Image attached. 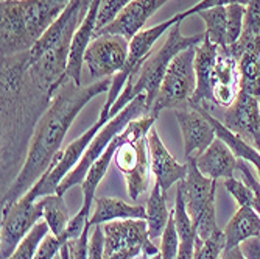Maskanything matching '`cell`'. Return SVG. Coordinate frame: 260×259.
<instances>
[{
	"mask_svg": "<svg viewBox=\"0 0 260 259\" xmlns=\"http://www.w3.org/2000/svg\"><path fill=\"white\" fill-rule=\"evenodd\" d=\"M251 146H252V147H254V149H255V150L260 153V130H258V131L255 133V136L252 137V140H251Z\"/></svg>",
	"mask_w": 260,
	"mask_h": 259,
	"instance_id": "cell-40",
	"label": "cell"
},
{
	"mask_svg": "<svg viewBox=\"0 0 260 259\" xmlns=\"http://www.w3.org/2000/svg\"><path fill=\"white\" fill-rule=\"evenodd\" d=\"M197 88L190 106L229 108L240 92L239 58L229 47L212 44L206 36L195 49Z\"/></svg>",
	"mask_w": 260,
	"mask_h": 259,
	"instance_id": "cell-4",
	"label": "cell"
},
{
	"mask_svg": "<svg viewBox=\"0 0 260 259\" xmlns=\"http://www.w3.org/2000/svg\"><path fill=\"white\" fill-rule=\"evenodd\" d=\"M195 49L197 45L179 52L169 64L157 97L150 109L151 116L159 117L164 109H182L190 106L197 88Z\"/></svg>",
	"mask_w": 260,
	"mask_h": 259,
	"instance_id": "cell-9",
	"label": "cell"
},
{
	"mask_svg": "<svg viewBox=\"0 0 260 259\" xmlns=\"http://www.w3.org/2000/svg\"><path fill=\"white\" fill-rule=\"evenodd\" d=\"M224 189L234 197V200L239 203V206H249L252 208L254 203V194L249 189V186L243 181V180H237V178H226L223 181Z\"/></svg>",
	"mask_w": 260,
	"mask_h": 259,
	"instance_id": "cell-32",
	"label": "cell"
},
{
	"mask_svg": "<svg viewBox=\"0 0 260 259\" xmlns=\"http://www.w3.org/2000/svg\"><path fill=\"white\" fill-rule=\"evenodd\" d=\"M103 125H106V124H103L102 121L97 119V122L93 124L89 130H86V133H83L78 139L74 140V142H70L64 150H61L55 156L52 166L49 167V170L45 172V175L25 195H28L33 200H38V198L45 197V195L56 194V189L61 184V181L77 167V164L81 161L87 147L90 146L93 137L97 136V133L100 131V128Z\"/></svg>",
	"mask_w": 260,
	"mask_h": 259,
	"instance_id": "cell-11",
	"label": "cell"
},
{
	"mask_svg": "<svg viewBox=\"0 0 260 259\" xmlns=\"http://www.w3.org/2000/svg\"><path fill=\"white\" fill-rule=\"evenodd\" d=\"M187 177L179 181V184L184 192L187 213L195 225L198 238L201 241H206L218 229L215 220L217 180L203 175L197 167L195 158L187 159Z\"/></svg>",
	"mask_w": 260,
	"mask_h": 259,
	"instance_id": "cell-8",
	"label": "cell"
},
{
	"mask_svg": "<svg viewBox=\"0 0 260 259\" xmlns=\"http://www.w3.org/2000/svg\"><path fill=\"white\" fill-rule=\"evenodd\" d=\"M133 0H103L100 5V11H99V17H97V30L106 27L108 23H111L119 13L128 7ZM95 30V32H97Z\"/></svg>",
	"mask_w": 260,
	"mask_h": 259,
	"instance_id": "cell-33",
	"label": "cell"
},
{
	"mask_svg": "<svg viewBox=\"0 0 260 259\" xmlns=\"http://www.w3.org/2000/svg\"><path fill=\"white\" fill-rule=\"evenodd\" d=\"M145 208H147L148 234L150 239L154 241L162 236V233L170 219V213L167 208V192H164L157 183H154L153 186V191L148 197Z\"/></svg>",
	"mask_w": 260,
	"mask_h": 259,
	"instance_id": "cell-24",
	"label": "cell"
},
{
	"mask_svg": "<svg viewBox=\"0 0 260 259\" xmlns=\"http://www.w3.org/2000/svg\"><path fill=\"white\" fill-rule=\"evenodd\" d=\"M258 178H260V175H258Z\"/></svg>",
	"mask_w": 260,
	"mask_h": 259,
	"instance_id": "cell-45",
	"label": "cell"
},
{
	"mask_svg": "<svg viewBox=\"0 0 260 259\" xmlns=\"http://www.w3.org/2000/svg\"><path fill=\"white\" fill-rule=\"evenodd\" d=\"M147 144L150 153L151 172L156 178V183L160 186V189L167 192L173 184L182 181L187 177L188 166L187 162L181 164L173 158V155L162 142V139L154 127H151V130L147 134Z\"/></svg>",
	"mask_w": 260,
	"mask_h": 259,
	"instance_id": "cell-16",
	"label": "cell"
},
{
	"mask_svg": "<svg viewBox=\"0 0 260 259\" xmlns=\"http://www.w3.org/2000/svg\"><path fill=\"white\" fill-rule=\"evenodd\" d=\"M197 167L203 175L212 180L232 178L237 170L239 158L223 139L217 137L201 155L195 158Z\"/></svg>",
	"mask_w": 260,
	"mask_h": 259,
	"instance_id": "cell-19",
	"label": "cell"
},
{
	"mask_svg": "<svg viewBox=\"0 0 260 259\" xmlns=\"http://www.w3.org/2000/svg\"><path fill=\"white\" fill-rule=\"evenodd\" d=\"M42 219V203L23 195L10 209L2 213L0 225V254L2 259L10 257L27 234Z\"/></svg>",
	"mask_w": 260,
	"mask_h": 259,
	"instance_id": "cell-13",
	"label": "cell"
},
{
	"mask_svg": "<svg viewBox=\"0 0 260 259\" xmlns=\"http://www.w3.org/2000/svg\"><path fill=\"white\" fill-rule=\"evenodd\" d=\"M111 84L112 78H103L89 86H81L72 80L64 78L50 106L47 108L36 125L27 159L17 178L0 198L2 213L10 209L27 192H30L36 183L45 175L55 156L61 152L62 140L69 128L72 127L75 117L90 100L99 97L103 92H109Z\"/></svg>",
	"mask_w": 260,
	"mask_h": 259,
	"instance_id": "cell-2",
	"label": "cell"
},
{
	"mask_svg": "<svg viewBox=\"0 0 260 259\" xmlns=\"http://www.w3.org/2000/svg\"><path fill=\"white\" fill-rule=\"evenodd\" d=\"M167 2L169 0H133L111 23L97 30L95 36L109 33V35H120L128 41H131L139 32H142L147 20Z\"/></svg>",
	"mask_w": 260,
	"mask_h": 259,
	"instance_id": "cell-18",
	"label": "cell"
},
{
	"mask_svg": "<svg viewBox=\"0 0 260 259\" xmlns=\"http://www.w3.org/2000/svg\"><path fill=\"white\" fill-rule=\"evenodd\" d=\"M105 256V234L103 226L95 225L92 236L89 239V259H103Z\"/></svg>",
	"mask_w": 260,
	"mask_h": 259,
	"instance_id": "cell-37",
	"label": "cell"
},
{
	"mask_svg": "<svg viewBox=\"0 0 260 259\" xmlns=\"http://www.w3.org/2000/svg\"><path fill=\"white\" fill-rule=\"evenodd\" d=\"M55 259H61V256H59V254H58V256H56V257H55Z\"/></svg>",
	"mask_w": 260,
	"mask_h": 259,
	"instance_id": "cell-43",
	"label": "cell"
},
{
	"mask_svg": "<svg viewBox=\"0 0 260 259\" xmlns=\"http://www.w3.org/2000/svg\"><path fill=\"white\" fill-rule=\"evenodd\" d=\"M129 52V41L120 35L103 33L95 36L87 45L84 66L92 80L114 77L125 67Z\"/></svg>",
	"mask_w": 260,
	"mask_h": 259,
	"instance_id": "cell-12",
	"label": "cell"
},
{
	"mask_svg": "<svg viewBox=\"0 0 260 259\" xmlns=\"http://www.w3.org/2000/svg\"><path fill=\"white\" fill-rule=\"evenodd\" d=\"M228 45L235 44L242 33L245 23V7L243 5H228Z\"/></svg>",
	"mask_w": 260,
	"mask_h": 259,
	"instance_id": "cell-30",
	"label": "cell"
},
{
	"mask_svg": "<svg viewBox=\"0 0 260 259\" xmlns=\"http://www.w3.org/2000/svg\"><path fill=\"white\" fill-rule=\"evenodd\" d=\"M105 234V257L126 248L140 247L144 250V259L157 254L159 250L153 244L148 234L147 219H126L112 220L102 225Z\"/></svg>",
	"mask_w": 260,
	"mask_h": 259,
	"instance_id": "cell-14",
	"label": "cell"
},
{
	"mask_svg": "<svg viewBox=\"0 0 260 259\" xmlns=\"http://www.w3.org/2000/svg\"><path fill=\"white\" fill-rule=\"evenodd\" d=\"M2 195L10 189L27 159L31 137L55 96L27 74V52L2 56Z\"/></svg>",
	"mask_w": 260,
	"mask_h": 259,
	"instance_id": "cell-1",
	"label": "cell"
},
{
	"mask_svg": "<svg viewBox=\"0 0 260 259\" xmlns=\"http://www.w3.org/2000/svg\"><path fill=\"white\" fill-rule=\"evenodd\" d=\"M258 103H260V97H258Z\"/></svg>",
	"mask_w": 260,
	"mask_h": 259,
	"instance_id": "cell-44",
	"label": "cell"
},
{
	"mask_svg": "<svg viewBox=\"0 0 260 259\" xmlns=\"http://www.w3.org/2000/svg\"><path fill=\"white\" fill-rule=\"evenodd\" d=\"M50 233V228L49 225H47L45 220H41L35 225V228L27 234L25 239H23L19 247L14 250V253L7 257V259H33L41 242L44 241V238L47 236V234Z\"/></svg>",
	"mask_w": 260,
	"mask_h": 259,
	"instance_id": "cell-27",
	"label": "cell"
},
{
	"mask_svg": "<svg viewBox=\"0 0 260 259\" xmlns=\"http://www.w3.org/2000/svg\"><path fill=\"white\" fill-rule=\"evenodd\" d=\"M62 242H64V239L55 236L53 233H49L44 238V241L41 242V245H39V248H38L33 259H55L59 254Z\"/></svg>",
	"mask_w": 260,
	"mask_h": 259,
	"instance_id": "cell-35",
	"label": "cell"
},
{
	"mask_svg": "<svg viewBox=\"0 0 260 259\" xmlns=\"http://www.w3.org/2000/svg\"><path fill=\"white\" fill-rule=\"evenodd\" d=\"M89 229L90 223H87L86 229L83 231L80 238L67 241L70 259H89Z\"/></svg>",
	"mask_w": 260,
	"mask_h": 259,
	"instance_id": "cell-36",
	"label": "cell"
},
{
	"mask_svg": "<svg viewBox=\"0 0 260 259\" xmlns=\"http://www.w3.org/2000/svg\"><path fill=\"white\" fill-rule=\"evenodd\" d=\"M206 23L204 36L215 45L228 47V8L215 7L198 13Z\"/></svg>",
	"mask_w": 260,
	"mask_h": 259,
	"instance_id": "cell-26",
	"label": "cell"
},
{
	"mask_svg": "<svg viewBox=\"0 0 260 259\" xmlns=\"http://www.w3.org/2000/svg\"><path fill=\"white\" fill-rule=\"evenodd\" d=\"M150 259H162V256H160V253H157V254H154V256H151Z\"/></svg>",
	"mask_w": 260,
	"mask_h": 259,
	"instance_id": "cell-42",
	"label": "cell"
},
{
	"mask_svg": "<svg viewBox=\"0 0 260 259\" xmlns=\"http://www.w3.org/2000/svg\"><path fill=\"white\" fill-rule=\"evenodd\" d=\"M240 250L246 259H260V238H251L240 244Z\"/></svg>",
	"mask_w": 260,
	"mask_h": 259,
	"instance_id": "cell-38",
	"label": "cell"
},
{
	"mask_svg": "<svg viewBox=\"0 0 260 259\" xmlns=\"http://www.w3.org/2000/svg\"><path fill=\"white\" fill-rule=\"evenodd\" d=\"M203 39H204V33H198L193 36H184L181 33V22L175 23L169 30L167 39L160 45V49L154 53H150V56L142 63V66L129 75L123 92L120 94V97L117 99V102L111 108L109 119H112L114 116L119 114L125 106H128L129 102H133L139 96L147 97V106L150 111L157 97L164 75L167 72V67L172 63V60L179 52L188 49V47H195L201 44Z\"/></svg>",
	"mask_w": 260,
	"mask_h": 259,
	"instance_id": "cell-5",
	"label": "cell"
},
{
	"mask_svg": "<svg viewBox=\"0 0 260 259\" xmlns=\"http://www.w3.org/2000/svg\"><path fill=\"white\" fill-rule=\"evenodd\" d=\"M249 0H201V2H198L197 5H193L192 8H188L176 16H173V19L176 22H182L185 17H188L190 14H198L204 10H209V8H215V7H228V5H234V4H237V5H243L246 7L248 5Z\"/></svg>",
	"mask_w": 260,
	"mask_h": 259,
	"instance_id": "cell-34",
	"label": "cell"
},
{
	"mask_svg": "<svg viewBox=\"0 0 260 259\" xmlns=\"http://www.w3.org/2000/svg\"><path fill=\"white\" fill-rule=\"evenodd\" d=\"M81 2L84 4V7H87V8H89V7H90V2H92V0H81Z\"/></svg>",
	"mask_w": 260,
	"mask_h": 259,
	"instance_id": "cell-41",
	"label": "cell"
},
{
	"mask_svg": "<svg viewBox=\"0 0 260 259\" xmlns=\"http://www.w3.org/2000/svg\"><path fill=\"white\" fill-rule=\"evenodd\" d=\"M126 219H147V208L142 205H128L120 198L102 197L95 198V209L89 217V223L90 226H95Z\"/></svg>",
	"mask_w": 260,
	"mask_h": 259,
	"instance_id": "cell-21",
	"label": "cell"
},
{
	"mask_svg": "<svg viewBox=\"0 0 260 259\" xmlns=\"http://www.w3.org/2000/svg\"><path fill=\"white\" fill-rule=\"evenodd\" d=\"M175 23H178L173 17L165 20V22H160L157 25L151 27V28H147V30H142L139 32L131 41H129V52H128V60H126V64L125 67L120 70L119 74H115L112 77V84L109 88V92H108V97H106V102L102 108V112H100V117L99 121H102L103 124H106L109 121V112H111V108L114 106V103L117 102V99L120 97V94L123 92L125 86H126V81L129 78V75L134 72L136 69H139L142 66L151 50L154 44L157 42V39L165 33L169 32Z\"/></svg>",
	"mask_w": 260,
	"mask_h": 259,
	"instance_id": "cell-10",
	"label": "cell"
},
{
	"mask_svg": "<svg viewBox=\"0 0 260 259\" xmlns=\"http://www.w3.org/2000/svg\"><path fill=\"white\" fill-rule=\"evenodd\" d=\"M119 144H120V134L115 136L111 140V144L103 152V155L92 164V167L89 169V172L86 175V180L81 184V189H83V206H81V209L89 216H90V206L93 202H95V191H97L99 184L102 183V180L105 178V175L111 166V162L114 161V156H115V152H117Z\"/></svg>",
	"mask_w": 260,
	"mask_h": 259,
	"instance_id": "cell-22",
	"label": "cell"
},
{
	"mask_svg": "<svg viewBox=\"0 0 260 259\" xmlns=\"http://www.w3.org/2000/svg\"><path fill=\"white\" fill-rule=\"evenodd\" d=\"M157 121L156 116H144L134 119L128 127L120 133V144L117 147L114 162L125 180L128 194L133 200H137L148 187V172L150 166V153L147 144V134L154 127Z\"/></svg>",
	"mask_w": 260,
	"mask_h": 259,
	"instance_id": "cell-6",
	"label": "cell"
},
{
	"mask_svg": "<svg viewBox=\"0 0 260 259\" xmlns=\"http://www.w3.org/2000/svg\"><path fill=\"white\" fill-rule=\"evenodd\" d=\"M38 200H41L42 203V220L47 222L50 233H53L58 238H62L70 219H72L69 216V209L66 206L62 195L52 194V195L41 197Z\"/></svg>",
	"mask_w": 260,
	"mask_h": 259,
	"instance_id": "cell-25",
	"label": "cell"
},
{
	"mask_svg": "<svg viewBox=\"0 0 260 259\" xmlns=\"http://www.w3.org/2000/svg\"><path fill=\"white\" fill-rule=\"evenodd\" d=\"M220 259H246V257H245V254L242 253L240 247H234V248L223 250Z\"/></svg>",
	"mask_w": 260,
	"mask_h": 259,
	"instance_id": "cell-39",
	"label": "cell"
},
{
	"mask_svg": "<svg viewBox=\"0 0 260 259\" xmlns=\"http://www.w3.org/2000/svg\"><path fill=\"white\" fill-rule=\"evenodd\" d=\"M240 89L249 96L260 97V38L252 41L239 58Z\"/></svg>",
	"mask_w": 260,
	"mask_h": 259,
	"instance_id": "cell-23",
	"label": "cell"
},
{
	"mask_svg": "<svg viewBox=\"0 0 260 259\" xmlns=\"http://www.w3.org/2000/svg\"><path fill=\"white\" fill-rule=\"evenodd\" d=\"M224 250L240 247L251 238H260V216L249 206H239L223 229Z\"/></svg>",
	"mask_w": 260,
	"mask_h": 259,
	"instance_id": "cell-20",
	"label": "cell"
},
{
	"mask_svg": "<svg viewBox=\"0 0 260 259\" xmlns=\"http://www.w3.org/2000/svg\"><path fill=\"white\" fill-rule=\"evenodd\" d=\"M162 241H160V256L162 259H176L178 253H179V234L175 225V219H173V211L170 213V219L169 223L165 226L164 233H162Z\"/></svg>",
	"mask_w": 260,
	"mask_h": 259,
	"instance_id": "cell-29",
	"label": "cell"
},
{
	"mask_svg": "<svg viewBox=\"0 0 260 259\" xmlns=\"http://www.w3.org/2000/svg\"><path fill=\"white\" fill-rule=\"evenodd\" d=\"M148 114H150V111H148V106H147V97L145 96H139L133 102H129L128 106H125L119 114L114 116L112 119H109L106 122V125H103L100 128L97 136L93 137V140L87 147L86 153L83 155L81 161L77 164V167L61 181V184L58 186V189H56V194L64 197V194L69 189H72V187H75L78 184H83L89 169L92 167V164L103 155V152L111 144V140L115 136H119L128 127V124L131 121L139 119V117H144V116H148Z\"/></svg>",
	"mask_w": 260,
	"mask_h": 259,
	"instance_id": "cell-7",
	"label": "cell"
},
{
	"mask_svg": "<svg viewBox=\"0 0 260 259\" xmlns=\"http://www.w3.org/2000/svg\"><path fill=\"white\" fill-rule=\"evenodd\" d=\"M176 121L182 133L185 161L201 155L217 139L214 125L201 106L176 109Z\"/></svg>",
	"mask_w": 260,
	"mask_h": 259,
	"instance_id": "cell-15",
	"label": "cell"
},
{
	"mask_svg": "<svg viewBox=\"0 0 260 259\" xmlns=\"http://www.w3.org/2000/svg\"><path fill=\"white\" fill-rule=\"evenodd\" d=\"M252 164L245 161V159H239L237 162V170L242 175V180L249 186V189L254 194V203H252V209L260 216V178L255 169L251 167Z\"/></svg>",
	"mask_w": 260,
	"mask_h": 259,
	"instance_id": "cell-31",
	"label": "cell"
},
{
	"mask_svg": "<svg viewBox=\"0 0 260 259\" xmlns=\"http://www.w3.org/2000/svg\"><path fill=\"white\" fill-rule=\"evenodd\" d=\"M224 250V234L218 228L209 239L201 241L197 239L195 244V256L193 259H220Z\"/></svg>",
	"mask_w": 260,
	"mask_h": 259,
	"instance_id": "cell-28",
	"label": "cell"
},
{
	"mask_svg": "<svg viewBox=\"0 0 260 259\" xmlns=\"http://www.w3.org/2000/svg\"><path fill=\"white\" fill-rule=\"evenodd\" d=\"M231 133L240 136L248 144L260 130V103L258 99L240 89L235 102L226 108L220 121Z\"/></svg>",
	"mask_w": 260,
	"mask_h": 259,
	"instance_id": "cell-17",
	"label": "cell"
},
{
	"mask_svg": "<svg viewBox=\"0 0 260 259\" xmlns=\"http://www.w3.org/2000/svg\"><path fill=\"white\" fill-rule=\"evenodd\" d=\"M72 0H2L0 52L2 56L28 52Z\"/></svg>",
	"mask_w": 260,
	"mask_h": 259,
	"instance_id": "cell-3",
	"label": "cell"
}]
</instances>
